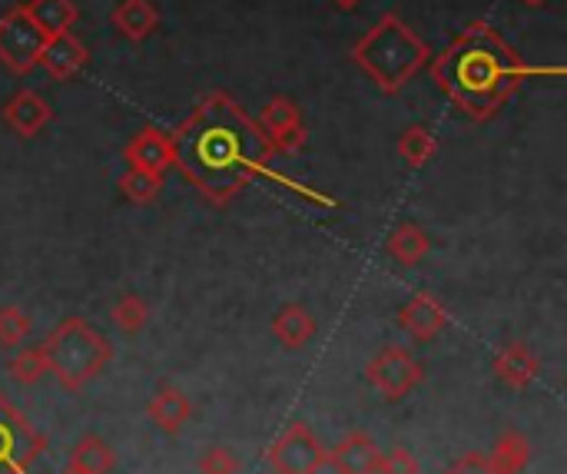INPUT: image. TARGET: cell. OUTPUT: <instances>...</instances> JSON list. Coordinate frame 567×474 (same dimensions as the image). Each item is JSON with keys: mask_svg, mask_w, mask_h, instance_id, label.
Listing matches in <instances>:
<instances>
[{"mask_svg": "<svg viewBox=\"0 0 567 474\" xmlns=\"http://www.w3.org/2000/svg\"><path fill=\"white\" fill-rule=\"evenodd\" d=\"M169 140L173 166L216 206L266 176L276 156L262 126L223 90L206 93Z\"/></svg>", "mask_w": 567, "mask_h": 474, "instance_id": "cell-1", "label": "cell"}, {"mask_svg": "<svg viewBox=\"0 0 567 474\" xmlns=\"http://www.w3.org/2000/svg\"><path fill=\"white\" fill-rule=\"evenodd\" d=\"M525 56L485 20L468 23L432 63V80L475 123L492 120L528 80Z\"/></svg>", "mask_w": 567, "mask_h": 474, "instance_id": "cell-2", "label": "cell"}, {"mask_svg": "<svg viewBox=\"0 0 567 474\" xmlns=\"http://www.w3.org/2000/svg\"><path fill=\"white\" fill-rule=\"evenodd\" d=\"M352 63L392 96L429 63V43L399 13H382V20L352 47Z\"/></svg>", "mask_w": 567, "mask_h": 474, "instance_id": "cell-3", "label": "cell"}, {"mask_svg": "<svg viewBox=\"0 0 567 474\" xmlns=\"http://www.w3.org/2000/svg\"><path fill=\"white\" fill-rule=\"evenodd\" d=\"M43 356H47V372L60 382L66 392H80L90 385L113 359V346L103 332H96L83 319H63L47 339H43Z\"/></svg>", "mask_w": 567, "mask_h": 474, "instance_id": "cell-4", "label": "cell"}, {"mask_svg": "<svg viewBox=\"0 0 567 474\" xmlns=\"http://www.w3.org/2000/svg\"><path fill=\"white\" fill-rule=\"evenodd\" d=\"M43 30L27 17L23 3L10 7L3 17H0V63L10 70V73H30L37 63H40V53H43Z\"/></svg>", "mask_w": 567, "mask_h": 474, "instance_id": "cell-5", "label": "cell"}, {"mask_svg": "<svg viewBox=\"0 0 567 474\" xmlns=\"http://www.w3.org/2000/svg\"><path fill=\"white\" fill-rule=\"evenodd\" d=\"M43 449L47 439L0 395V474H27Z\"/></svg>", "mask_w": 567, "mask_h": 474, "instance_id": "cell-6", "label": "cell"}, {"mask_svg": "<svg viewBox=\"0 0 567 474\" xmlns=\"http://www.w3.org/2000/svg\"><path fill=\"white\" fill-rule=\"evenodd\" d=\"M365 379L382 399L399 402L425 379V372H422V365H419V359L412 352H405L402 346H385L365 365Z\"/></svg>", "mask_w": 567, "mask_h": 474, "instance_id": "cell-7", "label": "cell"}, {"mask_svg": "<svg viewBox=\"0 0 567 474\" xmlns=\"http://www.w3.org/2000/svg\"><path fill=\"white\" fill-rule=\"evenodd\" d=\"M276 474H319L326 468V449L306 422H292L266 455Z\"/></svg>", "mask_w": 567, "mask_h": 474, "instance_id": "cell-8", "label": "cell"}, {"mask_svg": "<svg viewBox=\"0 0 567 474\" xmlns=\"http://www.w3.org/2000/svg\"><path fill=\"white\" fill-rule=\"evenodd\" d=\"M262 126V133L269 136L272 150L279 153H296L306 146V123H302V110L289 100V96H272L262 106V116L256 120Z\"/></svg>", "mask_w": 567, "mask_h": 474, "instance_id": "cell-9", "label": "cell"}, {"mask_svg": "<svg viewBox=\"0 0 567 474\" xmlns=\"http://www.w3.org/2000/svg\"><path fill=\"white\" fill-rule=\"evenodd\" d=\"M123 159H126V166H133V169L163 176V173L173 166V140H169V133H163V130H156V126H146V130H140V133L123 146Z\"/></svg>", "mask_w": 567, "mask_h": 474, "instance_id": "cell-10", "label": "cell"}, {"mask_svg": "<svg viewBox=\"0 0 567 474\" xmlns=\"http://www.w3.org/2000/svg\"><path fill=\"white\" fill-rule=\"evenodd\" d=\"M399 322L412 339L429 342V339H435V336H442L449 329L452 316H449L442 299H435L432 292H419V296H412L405 302V309L399 312Z\"/></svg>", "mask_w": 567, "mask_h": 474, "instance_id": "cell-11", "label": "cell"}, {"mask_svg": "<svg viewBox=\"0 0 567 474\" xmlns=\"http://www.w3.org/2000/svg\"><path fill=\"white\" fill-rule=\"evenodd\" d=\"M3 123H7L20 140H30V136H37L47 123H53V106H50L37 90H17V93L3 103Z\"/></svg>", "mask_w": 567, "mask_h": 474, "instance_id": "cell-12", "label": "cell"}, {"mask_svg": "<svg viewBox=\"0 0 567 474\" xmlns=\"http://www.w3.org/2000/svg\"><path fill=\"white\" fill-rule=\"evenodd\" d=\"M86 63H90V50L73 33H60V37H50L43 43L40 66L53 80H73V76H80L86 70Z\"/></svg>", "mask_w": 567, "mask_h": 474, "instance_id": "cell-13", "label": "cell"}, {"mask_svg": "<svg viewBox=\"0 0 567 474\" xmlns=\"http://www.w3.org/2000/svg\"><path fill=\"white\" fill-rule=\"evenodd\" d=\"M379 458L382 452L365 432H352L332 452H326V465H332L339 474H375Z\"/></svg>", "mask_w": 567, "mask_h": 474, "instance_id": "cell-14", "label": "cell"}, {"mask_svg": "<svg viewBox=\"0 0 567 474\" xmlns=\"http://www.w3.org/2000/svg\"><path fill=\"white\" fill-rule=\"evenodd\" d=\"M492 369H495L498 382H505L508 389H528L538 379V372H542V359L532 352V346L508 342L505 349H498Z\"/></svg>", "mask_w": 567, "mask_h": 474, "instance_id": "cell-15", "label": "cell"}, {"mask_svg": "<svg viewBox=\"0 0 567 474\" xmlns=\"http://www.w3.org/2000/svg\"><path fill=\"white\" fill-rule=\"evenodd\" d=\"M113 27L133 40V43H143L146 37H153V30L159 27V7L153 0H120L110 13Z\"/></svg>", "mask_w": 567, "mask_h": 474, "instance_id": "cell-16", "label": "cell"}, {"mask_svg": "<svg viewBox=\"0 0 567 474\" xmlns=\"http://www.w3.org/2000/svg\"><path fill=\"white\" fill-rule=\"evenodd\" d=\"M146 415L163 429V432H169V435H176V432H183V425L193 419V405H189V399L179 392V389H173V385H163L153 399H150V405H146Z\"/></svg>", "mask_w": 567, "mask_h": 474, "instance_id": "cell-17", "label": "cell"}, {"mask_svg": "<svg viewBox=\"0 0 567 474\" xmlns=\"http://www.w3.org/2000/svg\"><path fill=\"white\" fill-rule=\"evenodd\" d=\"M272 336L286 346V349H302L312 336H316V319L306 306L299 302H286L276 316H272Z\"/></svg>", "mask_w": 567, "mask_h": 474, "instance_id": "cell-18", "label": "cell"}, {"mask_svg": "<svg viewBox=\"0 0 567 474\" xmlns=\"http://www.w3.org/2000/svg\"><path fill=\"white\" fill-rule=\"evenodd\" d=\"M27 17L43 30V37H60V33H70V27L76 23L80 10L73 0H27L23 3Z\"/></svg>", "mask_w": 567, "mask_h": 474, "instance_id": "cell-19", "label": "cell"}, {"mask_svg": "<svg viewBox=\"0 0 567 474\" xmlns=\"http://www.w3.org/2000/svg\"><path fill=\"white\" fill-rule=\"evenodd\" d=\"M385 249H389V256H392L395 262H402V266H419V262L429 256L432 239H429V233H425L419 223H402V226H395V229L389 233Z\"/></svg>", "mask_w": 567, "mask_h": 474, "instance_id": "cell-20", "label": "cell"}, {"mask_svg": "<svg viewBox=\"0 0 567 474\" xmlns=\"http://www.w3.org/2000/svg\"><path fill=\"white\" fill-rule=\"evenodd\" d=\"M528 462H532V442L522 432H505L488 455L492 474H522Z\"/></svg>", "mask_w": 567, "mask_h": 474, "instance_id": "cell-21", "label": "cell"}, {"mask_svg": "<svg viewBox=\"0 0 567 474\" xmlns=\"http://www.w3.org/2000/svg\"><path fill=\"white\" fill-rule=\"evenodd\" d=\"M113 452H110V445L103 442V439H96V435H86V439H80L76 445H73V452H70V468H76V472H86V474H110L113 472Z\"/></svg>", "mask_w": 567, "mask_h": 474, "instance_id": "cell-22", "label": "cell"}, {"mask_svg": "<svg viewBox=\"0 0 567 474\" xmlns=\"http://www.w3.org/2000/svg\"><path fill=\"white\" fill-rule=\"evenodd\" d=\"M439 153V140L429 126H405L399 136V156L412 166L422 169L432 156Z\"/></svg>", "mask_w": 567, "mask_h": 474, "instance_id": "cell-23", "label": "cell"}, {"mask_svg": "<svg viewBox=\"0 0 567 474\" xmlns=\"http://www.w3.org/2000/svg\"><path fill=\"white\" fill-rule=\"evenodd\" d=\"M159 189H163V176H153L133 166H126V173L120 176V193L136 206H150L159 196Z\"/></svg>", "mask_w": 567, "mask_h": 474, "instance_id": "cell-24", "label": "cell"}, {"mask_svg": "<svg viewBox=\"0 0 567 474\" xmlns=\"http://www.w3.org/2000/svg\"><path fill=\"white\" fill-rule=\"evenodd\" d=\"M47 375V356L40 346L33 349H20L10 362V379L20 382V385H37L40 379Z\"/></svg>", "mask_w": 567, "mask_h": 474, "instance_id": "cell-25", "label": "cell"}, {"mask_svg": "<svg viewBox=\"0 0 567 474\" xmlns=\"http://www.w3.org/2000/svg\"><path fill=\"white\" fill-rule=\"evenodd\" d=\"M30 336V316L20 306H0V349H20Z\"/></svg>", "mask_w": 567, "mask_h": 474, "instance_id": "cell-26", "label": "cell"}, {"mask_svg": "<svg viewBox=\"0 0 567 474\" xmlns=\"http://www.w3.org/2000/svg\"><path fill=\"white\" fill-rule=\"evenodd\" d=\"M110 316H113V322H116L123 332H130V336H133V332H140V329L146 326V319H150V306H146L140 296L126 292V296L113 306V312H110Z\"/></svg>", "mask_w": 567, "mask_h": 474, "instance_id": "cell-27", "label": "cell"}, {"mask_svg": "<svg viewBox=\"0 0 567 474\" xmlns=\"http://www.w3.org/2000/svg\"><path fill=\"white\" fill-rule=\"evenodd\" d=\"M375 474H422V465H419V458L409 449L395 445L392 452H385L379 458V472Z\"/></svg>", "mask_w": 567, "mask_h": 474, "instance_id": "cell-28", "label": "cell"}, {"mask_svg": "<svg viewBox=\"0 0 567 474\" xmlns=\"http://www.w3.org/2000/svg\"><path fill=\"white\" fill-rule=\"evenodd\" d=\"M199 472L203 474H236L239 472V458L229 449H209L199 458Z\"/></svg>", "mask_w": 567, "mask_h": 474, "instance_id": "cell-29", "label": "cell"}, {"mask_svg": "<svg viewBox=\"0 0 567 474\" xmlns=\"http://www.w3.org/2000/svg\"><path fill=\"white\" fill-rule=\"evenodd\" d=\"M452 474H492V468H488V458L482 452H468V455H462L455 462V472Z\"/></svg>", "mask_w": 567, "mask_h": 474, "instance_id": "cell-30", "label": "cell"}, {"mask_svg": "<svg viewBox=\"0 0 567 474\" xmlns=\"http://www.w3.org/2000/svg\"><path fill=\"white\" fill-rule=\"evenodd\" d=\"M332 3H336L339 10H355V7H359L362 0H332Z\"/></svg>", "mask_w": 567, "mask_h": 474, "instance_id": "cell-31", "label": "cell"}, {"mask_svg": "<svg viewBox=\"0 0 567 474\" xmlns=\"http://www.w3.org/2000/svg\"><path fill=\"white\" fill-rule=\"evenodd\" d=\"M522 3H525V7H545L548 0H522Z\"/></svg>", "mask_w": 567, "mask_h": 474, "instance_id": "cell-32", "label": "cell"}, {"mask_svg": "<svg viewBox=\"0 0 567 474\" xmlns=\"http://www.w3.org/2000/svg\"><path fill=\"white\" fill-rule=\"evenodd\" d=\"M63 474H86V472H76V468H66V472Z\"/></svg>", "mask_w": 567, "mask_h": 474, "instance_id": "cell-33", "label": "cell"}]
</instances>
